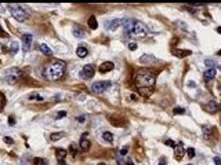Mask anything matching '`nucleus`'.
<instances>
[{"label": "nucleus", "mask_w": 221, "mask_h": 165, "mask_svg": "<svg viewBox=\"0 0 221 165\" xmlns=\"http://www.w3.org/2000/svg\"><path fill=\"white\" fill-rule=\"evenodd\" d=\"M131 35L138 36V37H145V35H147L145 25H144L142 22H140V21H136V22H134V28H133Z\"/></svg>", "instance_id": "obj_6"}, {"label": "nucleus", "mask_w": 221, "mask_h": 165, "mask_svg": "<svg viewBox=\"0 0 221 165\" xmlns=\"http://www.w3.org/2000/svg\"><path fill=\"white\" fill-rule=\"evenodd\" d=\"M190 165H191V164H190Z\"/></svg>", "instance_id": "obj_46"}, {"label": "nucleus", "mask_w": 221, "mask_h": 165, "mask_svg": "<svg viewBox=\"0 0 221 165\" xmlns=\"http://www.w3.org/2000/svg\"><path fill=\"white\" fill-rule=\"evenodd\" d=\"M134 22L136 21L131 18H127V19H122V26H123V31L126 33H131L133 28H134Z\"/></svg>", "instance_id": "obj_9"}, {"label": "nucleus", "mask_w": 221, "mask_h": 165, "mask_svg": "<svg viewBox=\"0 0 221 165\" xmlns=\"http://www.w3.org/2000/svg\"><path fill=\"white\" fill-rule=\"evenodd\" d=\"M69 153L73 155V157L76 155V144H75V143H72L71 146H69Z\"/></svg>", "instance_id": "obj_28"}, {"label": "nucleus", "mask_w": 221, "mask_h": 165, "mask_svg": "<svg viewBox=\"0 0 221 165\" xmlns=\"http://www.w3.org/2000/svg\"><path fill=\"white\" fill-rule=\"evenodd\" d=\"M73 36L78 37V39H82V37L84 36V32L80 29V28H78V29H73Z\"/></svg>", "instance_id": "obj_25"}, {"label": "nucleus", "mask_w": 221, "mask_h": 165, "mask_svg": "<svg viewBox=\"0 0 221 165\" xmlns=\"http://www.w3.org/2000/svg\"><path fill=\"white\" fill-rule=\"evenodd\" d=\"M124 165H134V162L131 160H126L124 161Z\"/></svg>", "instance_id": "obj_41"}, {"label": "nucleus", "mask_w": 221, "mask_h": 165, "mask_svg": "<svg viewBox=\"0 0 221 165\" xmlns=\"http://www.w3.org/2000/svg\"><path fill=\"white\" fill-rule=\"evenodd\" d=\"M187 153H188V155H190L191 158H192V157H194V155H195V150L192 149V147H190V149L187 150Z\"/></svg>", "instance_id": "obj_34"}, {"label": "nucleus", "mask_w": 221, "mask_h": 165, "mask_svg": "<svg viewBox=\"0 0 221 165\" xmlns=\"http://www.w3.org/2000/svg\"><path fill=\"white\" fill-rule=\"evenodd\" d=\"M153 88H138V92L141 94V95H145V96H149L151 94H152Z\"/></svg>", "instance_id": "obj_22"}, {"label": "nucleus", "mask_w": 221, "mask_h": 165, "mask_svg": "<svg viewBox=\"0 0 221 165\" xmlns=\"http://www.w3.org/2000/svg\"><path fill=\"white\" fill-rule=\"evenodd\" d=\"M218 109H220V106L216 102H210V103H207V105H205V110L209 112V113H217Z\"/></svg>", "instance_id": "obj_14"}, {"label": "nucleus", "mask_w": 221, "mask_h": 165, "mask_svg": "<svg viewBox=\"0 0 221 165\" xmlns=\"http://www.w3.org/2000/svg\"><path fill=\"white\" fill-rule=\"evenodd\" d=\"M65 134L64 132H57V134H53L51 135V140H59L61 138H64Z\"/></svg>", "instance_id": "obj_26"}, {"label": "nucleus", "mask_w": 221, "mask_h": 165, "mask_svg": "<svg viewBox=\"0 0 221 165\" xmlns=\"http://www.w3.org/2000/svg\"><path fill=\"white\" fill-rule=\"evenodd\" d=\"M136 48H137V43H129V50L134 51Z\"/></svg>", "instance_id": "obj_33"}, {"label": "nucleus", "mask_w": 221, "mask_h": 165, "mask_svg": "<svg viewBox=\"0 0 221 165\" xmlns=\"http://www.w3.org/2000/svg\"><path fill=\"white\" fill-rule=\"evenodd\" d=\"M106 119H108V121H109L113 127H122V125L124 124V120L122 119V116H119V114H109Z\"/></svg>", "instance_id": "obj_7"}, {"label": "nucleus", "mask_w": 221, "mask_h": 165, "mask_svg": "<svg viewBox=\"0 0 221 165\" xmlns=\"http://www.w3.org/2000/svg\"><path fill=\"white\" fill-rule=\"evenodd\" d=\"M205 63H206V66L209 67V69H216V67H214V66H216V65H214V62L210 61V59H207Z\"/></svg>", "instance_id": "obj_31"}, {"label": "nucleus", "mask_w": 221, "mask_h": 165, "mask_svg": "<svg viewBox=\"0 0 221 165\" xmlns=\"http://www.w3.org/2000/svg\"><path fill=\"white\" fill-rule=\"evenodd\" d=\"M8 124H15V119H14V117H10V119H8Z\"/></svg>", "instance_id": "obj_42"}, {"label": "nucleus", "mask_w": 221, "mask_h": 165, "mask_svg": "<svg viewBox=\"0 0 221 165\" xmlns=\"http://www.w3.org/2000/svg\"><path fill=\"white\" fill-rule=\"evenodd\" d=\"M18 48H20L18 43H17V41H13L11 46H10V52L11 54H17V52H18Z\"/></svg>", "instance_id": "obj_24"}, {"label": "nucleus", "mask_w": 221, "mask_h": 165, "mask_svg": "<svg viewBox=\"0 0 221 165\" xmlns=\"http://www.w3.org/2000/svg\"><path fill=\"white\" fill-rule=\"evenodd\" d=\"M4 142H6V143H8V144H13V143H14V140L10 139L8 136H4Z\"/></svg>", "instance_id": "obj_36"}, {"label": "nucleus", "mask_w": 221, "mask_h": 165, "mask_svg": "<svg viewBox=\"0 0 221 165\" xmlns=\"http://www.w3.org/2000/svg\"><path fill=\"white\" fill-rule=\"evenodd\" d=\"M110 87V82L109 81H97L93 84V87H91V91L94 94H102L105 92L106 89Z\"/></svg>", "instance_id": "obj_5"}, {"label": "nucleus", "mask_w": 221, "mask_h": 165, "mask_svg": "<svg viewBox=\"0 0 221 165\" xmlns=\"http://www.w3.org/2000/svg\"><path fill=\"white\" fill-rule=\"evenodd\" d=\"M4 103H6V98H4V95L0 92V110L4 107Z\"/></svg>", "instance_id": "obj_30"}, {"label": "nucleus", "mask_w": 221, "mask_h": 165, "mask_svg": "<svg viewBox=\"0 0 221 165\" xmlns=\"http://www.w3.org/2000/svg\"><path fill=\"white\" fill-rule=\"evenodd\" d=\"M184 153H185L184 144H183V142H178V144L174 146V155H176V158H177V160H181Z\"/></svg>", "instance_id": "obj_10"}, {"label": "nucleus", "mask_w": 221, "mask_h": 165, "mask_svg": "<svg viewBox=\"0 0 221 165\" xmlns=\"http://www.w3.org/2000/svg\"><path fill=\"white\" fill-rule=\"evenodd\" d=\"M214 164H216V165H221V158H220V157H216V158H214Z\"/></svg>", "instance_id": "obj_39"}, {"label": "nucleus", "mask_w": 221, "mask_h": 165, "mask_svg": "<svg viewBox=\"0 0 221 165\" xmlns=\"http://www.w3.org/2000/svg\"><path fill=\"white\" fill-rule=\"evenodd\" d=\"M155 81H156V77L151 70H138L134 76V82L137 88H153L155 85Z\"/></svg>", "instance_id": "obj_2"}, {"label": "nucleus", "mask_w": 221, "mask_h": 165, "mask_svg": "<svg viewBox=\"0 0 221 165\" xmlns=\"http://www.w3.org/2000/svg\"><path fill=\"white\" fill-rule=\"evenodd\" d=\"M184 113V109H174V114H183Z\"/></svg>", "instance_id": "obj_37"}, {"label": "nucleus", "mask_w": 221, "mask_h": 165, "mask_svg": "<svg viewBox=\"0 0 221 165\" xmlns=\"http://www.w3.org/2000/svg\"><path fill=\"white\" fill-rule=\"evenodd\" d=\"M66 65L65 62L59 61V59H53V61L47 62L44 65L43 69V76L47 78L48 81H57L59 78H62L64 73H65Z\"/></svg>", "instance_id": "obj_1"}, {"label": "nucleus", "mask_w": 221, "mask_h": 165, "mask_svg": "<svg viewBox=\"0 0 221 165\" xmlns=\"http://www.w3.org/2000/svg\"><path fill=\"white\" fill-rule=\"evenodd\" d=\"M65 116H66V112H58L54 117H55V120H59V119H64Z\"/></svg>", "instance_id": "obj_29"}, {"label": "nucleus", "mask_w": 221, "mask_h": 165, "mask_svg": "<svg viewBox=\"0 0 221 165\" xmlns=\"http://www.w3.org/2000/svg\"><path fill=\"white\" fill-rule=\"evenodd\" d=\"M164 143H166V144H169V146H171V147H174V146H176V144H177V143H174L173 140H170V139L164 140Z\"/></svg>", "instance_id": "obj_35"}, {"label": "nucleus", "mask_w": 221, "mask_h": 165, "mask_svg": "<svg viewBox=\"0 0 221 165\" xmlns=\"http://www.w3.org/2000/svg\"><path fill=\"white\" fill-rule=\"evenodd\" d=\"M55 154H57L58 160L61 161V160H64V157L66 155V150H65V149H61V147H58V149H55Z\"/></svg>", "instance_id": "obj_20"}, {"label": "nucleus", "mask_w": 221, "mask_h": 165, "mask_svg": "<svg viewBox=\"0 0 221 165\" xmlns=\"http://www.w3.org/2000/svg\"><path fill=\"white\" fill-rule=\"evenodd\" d=\"M33 164H35V165H47V161L37 157V158H35V160H33Z\"/></svg>", "instance_id": "obj_27"}, {"label": "nucleus", "mask_w": 221, "mask_h": 165, "mask_svg": "<svg viewBox=\"0 0 221 165\" xmlns=\"http://www.w3.org/2000/svg\"><path fill=\"white\" fill-rule=\"evenodd\" d=\"M76 54H78V57L80 58H84L87 54H89V50L86 48V47H79L78 50H76Z\"/></svg>", "instance_id": "obj_19"}, {"label": "nucleus", "mask_w": 221, "mask_h": 165, "mask_svg": "<svg viewBox=\"0 0 221 165\" xmlns=\"http://www.w3.org/2000/svg\"><path fill=\"white\" fill-rule=\"evenodd\" d=\"M22 77V70L18 69V67H11L8 69L4 74V80L8 84H14V82H18Z\"/></svg>", "instance_id": "obj_4"}, {"label": "nucleus", "mask_w": 221, "mask_h": 165, "mask_svg": "<svg viewBox=\"0 0 221 165\" xmlns=\"http://www.w3.org/2000/svg\"><path fill=\"white\" fill-rule=\"evenodd\" d=\"M98 165H105V164H104V162H101V164H98Z\"/></svg>", "instance_id": "obj_45"}, {"label": "nucleus", "mask_w": 221, "mask_h": 165, "mask_svg": "<svg viewBox=\"0 0 221 165\" xmlns=\"http://www.w3.org/2000/svg\"><path fill=\"white\" fill-rule=\"evenodd\" d=\"M113 66H115L113 62H104V63H101L100 65V72L101 73H108L113 69Z\"/></svg>", "instance_id": "obj_13"}, {"label": "nucleus", "mask_w": 221, "mask_h": 165, "mask_svg": "<svg viewBox=\"0 0 221 165\" xmlns=\"http://www.w3.org/2000/svg\"><path fill=\"white\" fill-rule=\"evenodd\" d=\"M127 151H129V147H127V146H124V147H122V149H120V151H119V153H120V155H126Z\"/></svg>", "instance_id": "obj_32"}, {"label": "nucleus", "mask_w": 221, "mask_h": 165, "mask_svg": "<svg viewBox=\"0 0 221 165\" xmlns=\"http://www.w3.org/2000/svg\"><path fill=\"white\" fill-rule=\"evenodd\" d=\"M87 24H89V28H91V29H93V31H94V29H97V19H95V17H90L89 18V21H87Z\"/></svg>", "instance_id": "obj_21"}, {"label": "nucleus", "mask_w": 221, "mask_h": 165, "mask_svg": "<svg viewBox=\"0 0 221 165\" xmlns=\"http://www.w3.org/2000/svg\"><path fill=\"white\" fill-rule=\"evenodd\" d=\"M39 48H40V51H42L44 55H48V57H51V55H53V51H51V50L48 48V46H46V44H40Z\"/></svg>", "instance_id": "obj_18"}, {"label": "nucleus", "mask_w": 221, "mask_h": 165, "mask_svg": "<svg viewBox=\"0 0 221 165\" xmlns=\"http://www.w3.org/2000/svg\"><path fill=\"white\" fill-rule=\"evenodd\" d=\"M203 77H205L206 81L213 80V78L216 77V69H207V70L205 72V74H203Z\"/></svg>", "instance_id": "obj_17"}, {"label": "nucleus", "mask_w": 221, "mask_h": 165, "mask_svg": "<svg viewBox=\"0 0 221 165\" xmlns=\"http://www.w3.org/2000/svg\"><path fill=\"white\" fill-rule=\"evenodd\" d=\"M32 40H33V37H32V35H22V44H24V51H28L29 50V47H31L32 44Z\"/></svg>", "instance_id": "obj_11"}, {"label": "nucleus", "mask_w": 221, "mask_h": 165, "mask_svg": "<svg viewBox=\"0 0 221 165\" xmlns=\"http://www.w3.org/2000/svg\"><path fill=\"white\" fill-rule=\"evenodd\" d=\"M29 99H39V101H42V96H37V95H29Z\"/></svg>", "instance_id": "obj_38"}, {"label": "nucleus", "mask_w": 221, "mask_h": 165, "mask_svg": "<svg viewBox=\"0 0 221 165\" xmlns=\"http://www.w3.org/2000/svg\"><path fill=\"white\" fill-rule=\"evenodd\" d=\"M159 165H166V158H160V162Z\"/></svg>", "instance_id": "obj_43"}, {"label": "nucleus", "mask_w": 221, "mask_h": 165, "mask_svg": "<svg viewBox=\"0 0 221 165\" xmlns=\"http://www.w3.org/2000/svg\"><path fill=\"white\" fill-rule=\"evenodd\" d=\"M84 119H86L84 116H80L79 119H78V121H79V123H83V121H84Z\"/></svg>", "instance_id": "obj_44"}, {"label": "nucleus", "mask_w": 221, "mask_h": 165, "mask_svg": "<svg viewBox=\"0 0 221 165\" xmlns=\"http://www.w3.org/2000/svg\"><path fill=\"white\" fill-rule=\"evenodd\" d=\"M8 10H10L11 15L14 17L17 21H27L29 18V11H27L20 4H10Z\"/></svg>", "instance_id": "obj_3"}, {"label": "nucleus", "mask_w": 221, "mask_h": 165, "mask_svg": "<svg viewBox=\"0 0 221 165\" xmlns=\"http://www.w3.org/2000/svg\"><path fill=\"white\" fill-rule=\"evenodd\" d=\"M102 138H104V140L108 142V143H112V142H113V135L110 134V132H104Z\"/></svg>", "instance_id": "obj_23"}, {"label": "nucleus", "mask_w": 221, "mask_h": 165, "mask_svg": "<svg viewBox=\"0 0 221 165\" xmlns=\"http://www.w3.org/2000/svg\"><path fill=\"white\" fill-rule=\"evenodd\" d=\"M120 25H122V19H113V21H110V22H106V24H105L106 29H110V31H115V29H117Z\"/></svg>", "instance_id": "obj_15"}, {"label": "nucleus", "mask_w": 221, "mask_h": 165, "mask_svg": "<svg viewBox=\"0 0 221 165\" xmlns=\"http://www.w3.org/2000/svg\"><path fill=\"white\" fill-rule=\"evenodd\" d=\"M90 147V142H89V134L84 132L82 135V139H80V149L82 150H87Z\"/></svg>", "instance_id": "obj_12"}, {"label": "nucleus", "mask_w": 221, "mask_h": 165, "mask_svg": "<svg viewBox=\"0 0 221 165\" xmlns=\"http://www.w3.org/2000/svg\"><path fill=\"white\" fill-rule=\"evenodd\" d=\"M94 66L93 65H86V66L82 69V73H80V76L83 78H86V80H89V78H91L93 76H94Z\"/></svg>", "instance_id": "obj_8"}, {"label": "nucleus", "mask_w": 221, "mask_h": 165, "mask_svg": "<svg viewBox=\"0 0 221 165\" xmlns=\"http://www.w3.org/2000/svg\"><path fill=\"white\" fill-rule=\"evenodd\" d=\"M171 52H173V55H176V57H178V58H184V57L191 55L190 50H173Z\"/></svg>", "instance_id": "obj_16"}, {"label": "nucleus", "mask_w": 221, "mask_h": 165, "mask_svg": "<svg viewBox=\"0 0 221 165\" xmlns=\"http://www.w3.org/2000/svg\"><path fill=\"white\" fill-rule=\"evenodd\" d=\"M0 36H3V37H7V33H6L3 29H1V26H0Z\"/></svg>", "instance_id": "obj_40"}]
</instances>
